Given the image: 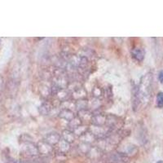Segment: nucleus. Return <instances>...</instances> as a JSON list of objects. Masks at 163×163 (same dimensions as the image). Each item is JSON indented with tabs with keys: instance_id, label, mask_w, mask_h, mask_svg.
Wrapping results in <instances>:
<instances>
[{
	"instance_id": "7ed1b4c3",
	"label": "nucleus",
	"mask_w": 163,
	"mask_h": 163,
	"mask_svg": "<svg viewBox=\"0 0 163 163\" xmlns=\"http://www.w3.org/2000/svg\"><path fill=\"white\" fill-rule=\"evenodd\" d=\"M37 148H38V152L42 153V154H48V153H51V145L44 142L43 140L38 143V144L37 145Z\"/></svg>"
},
{
	"instance_id": "9b49d317",
	"label": "nucleus",
	"mask_w": 163,
	"mask_h": 163,
	"mask_svg": "<svg viewBox=\"0 0 163 163\" xmlns=\"http://www.w3.org/2000/svg\"><path fill=\"white\" fill-rule=\"evenodd\" d=\"M157 163H163V161H158Z\"/></svg>"
},
{
	"instance_id": "6e6552de",
	"label": "nucleus",
	"mask_w": 163,
	"mask_h": 163,
	"mask_svg": "<svg viewBox=\"0 0 163 163\" xmlns=\"http://www.w3.org/2000/svg\"><path fill=\"white\" fill-rule=\"evenodd\" d=\"M157 105L158 108L163 107V92H159L157 96Z\"/></svg>"
},
{
	"instance_id": "1a4fd4ad",
	"label": "nucleus",
	"mask_w": 163,
	"mask_h": 163,
	"mask_svg": "<svg viewBox=\"0 0 163 163\" xmlns=\"http://www.w3.org/2000/svg\"><path fill=\"white\" fill-rule=\"evenodd\" d=\"M158 78H159V81L161 82L163 84V70H161L159 73V75H158Z\"/></svg>"
},
{
	"instance_id": "423d86ee",
	"label": "nucleus",
	"mask_w": 163,
	"mask_h": 163,
	"mask_svg": "<svg viewBox=\"0 0 163 163\" xmlns=\"http://www.w3.org/2000/svg\"><path fill=\"white\" fill-rule=\"evenodd\" d=\"M59 116L63 119H65L67 121H70L71 120H73V118H75V116L73 114V112L71 111L69 109H64L61 112H60Z\"/></svg>"
},
{
	"instance_id": "20e7f679",
	"label": "nucleus",
	"mask_w": 163,
	"mask_h": 163,
	"mask_svg": "<svg viewBox=\"0 0 163 163\" xmlns=\"http://www.w3.org/2000/svg\"><path fill=\"white\" fill-rule=\"evenodd\" d=\"M131 55H132V57L135 60H136L137 61H142L144 58V55H145V52H144V50L142 49V48H134L131 51Z\"/></svg>"
},
{
	"instance_id": "9d476101",
	"label": "nucleus",
	"mask_w": 163,
	"mask_h": 163,
	"mask_svg": "<svg viewBox=\"0 0 163 163\" xmlns=\"http://www.w3.org/2000/svg\"><path fill=\"white\" fill-rule=\"evenodd\" d=\"M3 84V77L0 75V91H2Z\"/></svg>"
},
{
	"instance_id": "f257e3e1",
	"label": "nucleus",
	"mask_w": 163,
	"mask_h": 163,
	"mask_svg": "<svg viewBox=\"0 0 163 163\" xmlns=\"http://www.w3.org/2000/svg\"><path fill=\"white\" fill-rule=\"evenodd\" d=\"M151 76L150 74H146L145 76L142 78L140 82V87L137 89V96L138 100H140L141 101V99L146 98L147 96H149L150 91H151Z\"/></svg>"
},
{
	"instance_id": "39448f33",
	"label": "nucleus",
	"mask_w": 163,
	"mask_h": 163,
	"mask_svg": "<svg viewBox=\"0 0 163 163\" xmlns=\"http://www.w3.org/2000/svg\"><path fill=\"white\" fill-rule=\"evenodd\" d=\"M62 139L69 143H73L75 140V134L69 130H65L62 132Z\"/></svg>"
},
{
	"instance_id": "f03ea898",
	"label": "nucleus",
	"mask_w": 163,
	"mask_h": 163,
	"mask_svg": "<svg viewBox=\"0 0 163 163\" xmlns=\"http://www.w3.org/2000/svg\"><path fill=\"white\" fill-rule=\"evenodd\" d=\"M60 140V136L57 133H50L45 136L44 138V142L50 144L51 146H55L57 143H59Z\"/></svg>"
},
{
	"instance_id": "0eeeda50",
	"label": "nucleus",
	"mask_w": 163,
	"mask_h": 163,
	"mask_svg": "<svg viewBox=\"0 0 163 163\" xmlns=\"http://www.w3.org/2000/svg\"><path fill=\"white\" fill-rule=\"evenodd\" d=\"M42 109V111H41V113L42 114H44V115H47L48 112L51 111V104H48V103H44V104H42V106L40 107L39 110Z\"/></svg>"
}]
</instances>
